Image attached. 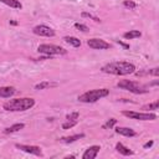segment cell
<instances>
[{"label":"cell","instance_id":"cell-26","mask_svg":"<svg viewBox=\"0 0 159 159\" xmlns=\"http://www.w3.org/2000/svg\"><path fill=\"white\" fill-rule=\"evenodd\" d=\"M153 143H154V142H153V140H149V142H148V143H145V144H144V145H143V147H144V149H148V148H150V147H152V145H153Z\"/></svg>","mask_w":159,"mask_h":159},{"label":"cell","instance_id":"cell-1","mask_svg":"<svg viewBox=\"0 0 159 159\" xmlns=\"http://www.w3.org/2000/svg\"><path fill=\"white\" fill-rule=\"evenodd\" d=\"M102 71L104 73L109 75H116V76H125L135 72V66L130 62L125 61H117V62H111L107 63L102 67Z\"/></svg>","mask_w":159,"mask_h":159},{"label":"cell","instance_id":"cell-13","mask_svg":"<svg viewBox=\"0 0 159 159\" xmlns=\"http://www.w3.org/2000/svg\"><path fill=\"white\" fill-rule=\"evenodd\" d=\"M24 128H25V124L24 123H15V124L5 128L4 129V133L5 134H11V133H16V132H19V130H21Z\"/></svg>","mask_w":159,"mask_h":159},{"label":"cell","instance_id":"cell-14","mask_svg":"<svg viewBox=\"0 0 159 159\" xmlns=\"http://www.w3.org/2000/svg\"><path fill=\"white\" fill-rule=\"evenodd\" d=\"M116 133H118L120 135H124V137H134L137 134L133 129L127 128V127H118V128H116Z\"/></svg>","mask_w":159,"mask_h":159},{"label":"cell","instance_id":"cell-8","mask_svg":"<svg viewBox=\"0 0 159 159\" xmlns=\"http://www.w3.org/2000/svg\"><path fill=\"white\" fill-rule=\"evenodd\" d=\"M15 147L25 153H29V154H32V155H37V157H41L42 155V152H41V148L37 147V145H27V144H15Z\"/></svg>","mask_w":159,"mask_h":159},{"label":"cell","instance_id":"cell-6","mask_svg":"<svg viewBox=\"0 0 159 159\" xmlns=\"http://www.w3.org/2000/svg\"><path fill=\"white\" fill-rule=\"evenodd\" d=\"M125 117L132 119H139V120H154L157 119L155 113H140V112H133V111H123L122 112Z\"/></svg>","mask_w":159,"mask_h":159},{"label":"cell","instance_id":"cell-27","mask_svg":"<svg viewBox=\"0 0 159 159\" xmlns=\"http://www.w3.org/2000/svg\"><path fill=\"white\" fill-rule=\"evenodd\" d=\"M117 43L122 45V46H123V47H125V48H129V45H127V43H124V42H122V41H119V40H117Z\"/></svg>","mask_w":159,"mask_h":159},{"label":"cell","instance_id":"cell-18","mask_svg":"<svg viewBox=\"0 0 159 159\" xmlns=\"http://www.w3.org/2000/svg\"><path fill=\"white\" fill-rule=\"evenodd\" d=\"M63 40H65V42H67L68 45H71L73 47H80L81 46V41L75 36H65Z\"/></svg>","mask_w":159,"mask_h":159},{"label":"cell","instance_id":"cell-22","mask_svg":"<svg viewBox=\"0 0 159 159\" xmlns=\"http://www.w3.org/2000/svg\"><path fill=\"white\" fill-rule=\"evenodd\" d=\"M158 107H159V102L155 101V102H153V103H149V104H147V106H143V109H145V111H149V109H158Z\"/></svg>","mask_w":159,"mask_h":159},{"label":"cell","instance_id":"cell-11","mask_svg":"<svg viewBox=\"0 0 159 159\" xmlns=\"http://www.w3.org/2000/svg\"><path fill=\"white\" fill-rule=\"evenodd\" d=\"M101 147L99 145H92L86 149V152L82 154V159H94L99 152Z\"/></svg>","mask_w":159,"mask_h":159},{"label":"cell","instance_id":"cell-4","mask_svg":"<svg viewBox=\"0 0 159 159\" xmlns=\"http://www.w3.org/2000/svg\"><path fill=\"white\" fill-rule=\"evenodd\" d=\"M117 87L122 88V89H125V91H129L132 93H135V94H140V93H147L148 89L143 84H139L138 82H134V81H129V80H122L117 83Z\"/></svg>","mask_w":159,"mask_h":159},{"label":"cell","instance_id":"cell-15","mask_svg":"<svg viewBox=\"0 0 159 159\" xmlns=\"http://www.w3.org/2000/svg\"><path fill=\"white\" fill-rule=\"evenodd\" d=\"M83 137H84V134H83V133H80V134H75V135H70V137H62V138L60 139V142L68 144V143H73V142L81 139V138H83Z\"/></svg>","mask_w":159,"mask_h":159},{"label":"cell","instance_id":"cell-17","mask_svg":"<svg viewBox=\"0 0 159 159\" xmlns=\"http://www.w3.org/2000/svg\"><path fill=\"white\" fill-rule=\"evenodd\" d=\"M58 86L57 82H50V81H43V82H40L35 86V89L40 91V89H45V88H50V87H56Z\"/></svg>","mask_w":159,"mask_h":159},{"label":"cell","instance_id":"cell-2","mask_svg":"<svg viewBox=\"0 0 159 159\" xmlns=\"http://www.w3.org/2000/svg\"><path fill=\"white\" fill-rule=\"evenodd\" d=\"M35 104V99L34 98H15V99H10L7 102L4 103V109L9 111V112H22V111H27L30 108H32Z\"/></svg>","mask_w":159,"mask_h":159},{"label":"cell","instance_id":"cell-7","mask_svg":"<svg viewBox=\"0 0 159 159\" xmlns=\"http://www.w3.org/2000/svg\"><path fill=\"white\" fill-rule=\"evenodd\" d=\"M34 34L39 36H45V37H53L55 36V30L51 29L50 26L46 25H37L34 27Z\"/></svg>","mask_w":159,"mask_h":159},{"label":"cell","instance_id":"cell-3","mask_svg":"<svg viewBox=\"0 0 159 159\" xmlns=\"http://www.w3.org/2000/svg\"><path fill=\"white\" fill-rule=\"evenodd\" d=\"M108 94H109V89H107V88L91 89V91H87V92L82 93L81 96H78V101L83 102V103H93Z\"/></svg>","mask_w":159,"mask_h":159},{"label":"cell","instance_id":"cell-19","mask_svg":"<svg viewBox=\"0 0 159 159\" xmlns=\"http://www.w3.org/2000/svg\"><path fill=\"white\" fill-rule=\"evenodd\" d=\"M2 4L12 7V9H21L22 7V4L19 1V0H0Z\"/></svg>","mask_w":159,"mask_h":159},{"label":"cell","instance_id":"cell-21","mask_svg":"<svg viewBox=\"0 0 159 159\" xmlns=\"http://www.w3.org/2000/svg\"><path fill=\"white\" fill-rule=\"evenodd\" d=\"M123 6L132 10V9H135V7H137V4H135L134 1H132V0H124V1H123Z\"/></svg>","mask_w":159,"mask_h":159},{"label":"cell","instance_id":"cell-12","mask_svg":"<svg viewBox=\"0 0 159 159\" xmlns=\"http://www.w3.org/2000/svg\"><path fill=\"white\" fill-rule=\"evenodd\" d=\"M16 89L14 87L10 86H5V87H0V97L1 98H10L12 94H15Z\"/></svg>","mask_w":159,"mask_h":159},{"label":"cell","instance_id":"cell-24","mask_svg":"<svg viewBox=\"0 0 159 159\" xmlns=\"http://www.w3.org/2000/svg\"><path fill=\"white\" fill-rule=\"evenodd\" d=\"M82 16L83 17H88V19H92V20H94L96 22H99L101 20L97 17V16H93L92 14H89V12H82Z\"/></svg>","mask_w":159,"mask_h":159},{"label":"cell","instance_id":"cell-25","mask_svg":"<svg viewBox=\"0 0 159 159\" xmlns=\"http://www.w3.org/2000/svg\"><path fill=\"white\" fill-rule=\"evenodd\" d=\"M75 27H76V29H78L80 31H82V32L88 31V27H87L86 25H83V24H78V22H76V24H75Z\"/></svg>","mask_w":159,"mask_h":159},{"label":"cell","instance_id":"cell-23","mask_svg":"<svg viewBox=\"0 0 159 159\" xmlns=\"http://www.w3.org/2000/svg\"><path fill=\"white\" fill-rule=\"evenodd\" d=\"M117 123V119H114V118H111V119H108L104 124H103V128L104 129H108V128H112L114 124Z\"/></svg>","mask_w":159,"mask_h":159},{"label":"cell","instance_id":"cell-9","mask_svg":"<svg viewBox=\"0 0 159 159\" xmlns=\"http://www.w3.org/2000/svg\"><path fill=\"white\" fill-rule=\"evenodd\" d=\"M87 45L94 50H107L111 47V45L102 39H89L87 41Z\"/></svg>","mask_w":159,"mask_h":159},{"label":"cell","instance_id":"cell-5","mask_svg":"<svg viewBox=\"0 0 159 159\" xmlns=\"http://www.w3.org/2000/svg\"><path fill=\"white\" fill-rule=\"evenodd\" d=\"M37 51L40 53H43L46 56H56V55H66L67 51L65 48H62L61 46H56V45H48V43H41L37 47Z\"/></svg>","mask_w":159,"mask_h":159},{"label":"cell","instance_id":"cell-10","mask_svg":"<svg viewBox=\"0 0 159 159\" xmlns=\"http://www.w3.org/2000/svg\"><path fill=\"white\" fill-rule=\"evenodd\" d=\"M78 117H80V113L78 112H72V113L67 114L66 116V120L62 124V128L63 129H70L73 125H76L78 123Z\"/></svg>","mask_w":159,"mask_h":159},{"label":"cell","instance_id":"cell-16","mask_svg":"<svg viewBox=\"0 0 159 159\" xmlns=\"http://www.w3.org/2000/svg\"><path fill=\"white\" fill-rule=\"evenodd\" d=\"M116 149H117V152H119L122 155H124V157H128V155H133L134 153H133V150H130L129 148H127V147H124L122 143H117L116 144Z\"/></svg>","mask_w":159,"mask_h":159},{"label":"cell","instance_id":"cell-20","mask_svg":"<svg viewBox=\"0 0 159 159\" xmlns=\"http://www.w3.org/2000/svg\"><path fill=\"white\" fill-rule=\"evenodd\" d=\"M140 36H142V32L138 31V30H132V31H128V32H125V34L123 35V37L127 39V40L135 39V37H140Z\"/></svg>","mask_w":159,"mask_h":159}]
</instances>
